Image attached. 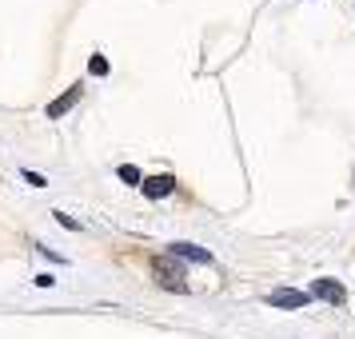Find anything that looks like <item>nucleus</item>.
<instances>
[{
	"instance_id": "obj_6",
	"label": "nucleus",
	"mask_w": 355,
	"mask_h": 339,
	"mask_svg": "<svg viewBox=\"0 0 355 339\" xmlns=\"http://www.w3.org/2000/svg\"><path fill=\"white\" fill-rule=\"evenodd\" d=\"M116 176L124 180V184H132V188H140V184H144L140 168H132V164H120V168H116Z\"/></svg>"
},
{
	"instance_id": "obj_8",
	"label": "nucleus",
	"mask_w": 355,
	"mask_h": 339,
	"mask_svg": "<svg viewBox=\"0 0 355 339\" xmlns=\"http://www.w3.org/2000/svg\"><path fill=\"white\" fill-rule=\"evenodd\" d=\"M20 176L28 180V184H33V188H44V184H49V180L40 176V172H28V168H24V172H20Z\"/></svg>"
},
{
	"instance_id": "obj_7",
	"label": "nucleus",
	"mask_w": 355,
	"mask_h": 339,
	"mask_svg": "<svg viewBox=\"0 0 355 339\" xmlns=\"http://www.w3.org/2000/svg\"><path fill=\"white\" fill-rule=\"evenodd\" d=\"M88 72H96V76H108V60H104V56H92V60H88Z\"/></svg>"
},
{
	"instance_id": "obj_1",
	"label": "nucleus",
	"mask_w": 355,
	"mask_h": 339,
	"mask_svg": "<svg viewBox=\"0 0 355 339\" xmlns=\"http://www.w3.org/2000/svg\"><path fill=\"white\" fill-rule=\"evenodd\" d=\"M307 295L327 299V304H336V307L347 304V291H343V284H336V279H311V291H307Z\"/></svg>"
},
{
	"instance_id": "obj_5",
	"label": "nucleus",
	"mask_w": 355,
	"mask_h": 339,
	"mask_svg": "<svg viewBox=\"0 0 355 339\" xmlns=\"http://www.w3.org/2000/svg\"><path fill=\"white\" fill-rule=\"evenodd\" d=\"M172 256L196 259V263H211V252L208 247H196V243H172Z\"/></svg>"
},
{
	"instance_id": "obj_4",
	"label": "nucleus",
	"mask_w": 355,
	"mask_h": 339,
	"mask_svg": "<svg viewBox=\"0 0 355 339\" xmlns=\"http://www.w3.org/2000/svg\"><path fill=\"white\" fill-rule=\"evenodd\" d=\"M76 100H80V84H72L68 92H60V96L52 100V104H49V120H60V116H64L68 108L76 104Z\"/></svg>"
},
{
	"instance_id": "obj_2",
	"label": "nucleus",
	"mask_w": 355,
	"mask_h": 339,
	"mask_svg": "<svg viewBox=\"0 0 355 339\" xmlns=\"http://www.w3.org/2000/svg\"><path fill=\"white\" fill-rule=\"evenodd\" d=\"M307 291H295V288H275L272 295H268V304H275V307H307Z\"/></svg>"
},
{
	"instance_id": "obj_3",
	"label": "nucleus",
	"mask_w": 355,
	"mask_h": 339,
	"mask_svg": "<svg viewBox=\"0 0 355 339\" xmlns=\"http://www.w3.org/2000/svg\"><path fill=\"white\" fill-rule=\"evenodd\" d=\"M172 188H176V180L168 176V172H164V176H152V180H144V184H140V192H144L148 200H164V195L172 192Z\"/></svg>"
}]
</instances>
